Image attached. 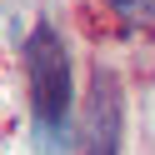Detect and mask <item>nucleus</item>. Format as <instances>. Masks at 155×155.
<instances>
[{
	"mask_svg": "<svg viewBox=\"0 0 155 155\" xmlns=\"http://www.w3.org/2000/svg\"><path fill=\"white\" fill-rule=\"evenodd\" d=\"M25 75H30V105L35 120L60 130L65 115H70L75 100V80H70V55H65V40L55 35L50 20H35L30 40H25Z\"/></svg>",
	"mask_w": 155,
	"mask_h": 155,
	"instance_id": "nucleus-1",
	"label": "nucleus"
},
{
	"mask_svg": "<svg viewBox=\"0 0 155 155\" xmlns=\"http://www.w3.org/2000/svg\"><path fill=\"white\" fill-rule=\"evenodd\" d=\"M125 140V95L110 70H100L85 95V125H80V155H120Z\"/></svg>",
	"mask_w": 155,
	"mask_h": 155,
	"instance_id": "nucleus-2",
	"label": "nucleus"
},
{
	"mask_svg": "<svg viewBox=\"0 0 155 155\" xmlns=\"http://www.w3.org/2000/svg\"><path fill=\"white\" fill-rule=\"evenodd\" d=\"M110 5L135 25H155V0H110Z\"/></svg>",
	"mask_w": 155,
	"mask_h": 155,
	"instance_id": "nucleus-3",
	"label": "nucleus"
}]
</instances>
